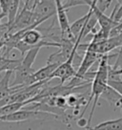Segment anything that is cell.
<instances>
[{"label": "cell", "instance_id": "1", "mask_svg": "<svg viewBox=\"0 0 122 130\" xmlns=\"http://www.w3.org/2000/svg\"><path fill=\"white\" fill-rule=\"evenodd\" d=\"M59 119L55 115L46 112H41V111H35V110H28L23 109L18 111L16 113H13L9 116L5 117H0V122H25L28 120H37V119Z\"/></svg>", "mask_w": 122, "mask_h": 130}, {"label": "cell", "instance_id": "2", "mask_svg": "<svg viewBox=\"0 0 122 130\" xmlns=\"http://www.w3.org/2000/svg\"><path fill=\"white\" fill-rule=\"evenodd\" d=\"M33 13L35 23L42 24L56 14L55 1H33Z\"/></svg>", "mask_w": 122, "mask_h": 130}, {"label": "cell", "instance_id": "3", "mask_svg": "<svg viewBox=\"0 0 122 130\" xmlns=\"http://www.w3.org/2000/svg\"><path fill=\"white\" fill-rule=\"evenodd\" d=\"M55 4H56V18L59 23L62 38L76 40L71 32V25L69 23V19H68V15H67V10H65L63 7L62 1L55 0Z\"/></svg>", "mask_w": 122, "mask_h": 130}, {"label": "cell", "instance_id": "4", "mask_svg": "<svg viewBox=\"0 0 122 130\" xmlns=\"http://www.w3.org/2000/svg\"><path fill=\"white\" fill-rule=\"evenodd\" d=\"M60 65L61 64H58V63H48L46 66L42 67L41 69H39L33 74L31 77V78L29 79L27 86L33 85V84L43 82V81H49L51 76Z\"/></svg>", "mask_w": 122, "mask_h": 130}, {"label": "cell", "instance_id": "5", "mask_svg": "<svg viewBox=\"0 0 122 130\" xmlns=\"http://www.w3.org/2000/svg\"><path fill=\"white\" fill-rule=\"evenodd\" d=\"M101 57H102V56H100V55H98V54H96V53L90 52V51H86L85 55H84V57H83V59H82L81 62H80L79 68H78L77 72H76L75 77L84 80L83 78H84V77L86 76V74L89 73L90 68H91L96 61L99 60Z\"/></svg>", "mask_w": 122, "mask_h": 130}, {"label": "cell", "instance_id": "6", "mask_svg": "<svg viewBox=\"0 0 122 130\" xmlns=\"http://www.w3.org/2000/svg\"><path fill=\"white\" fill-rule=\"evenodd\" d=\"M93 12H94L93 7L90 6L89 12H87L85 15L80 17V18L77 19L76 21H74L73 24H71V32H72L73 37H74L75 39H77L78 37H79V35L83 32V30L85 28V26H86V24H87L88 20L90 19V17L93 14Z\"/></svg>", "mask_w": 122, "mask_h": 130}, {"label": "cell", "instance_id": "7", "mask_svg": "<svg viewBox=\"0 0 122 130\" xmlns=\"http://www.w3.org/2000/svg\"><path fill=\"white\" fill-rule=\"evenodd\" d=\"M22 58L20 59H11L4 57H0V74L6 73L8 71H14L21 63Z\"/></svg>", "mask_w": 122, "mask_h": 130}, {"label": "cell", "instance_id": "8", "mask_svg": "<svg viewBox=\"0 0 122 130\" xmlns=\"http://www.w3.org/2000/svg\"><path fill=\"white\" fill-rule=\"evenodd\" d=\"M27 105H29V102H14V103L8 104V105L0 108V117H5V116H9V115H12L13 113H16L18 111L22 110L23 107H26Z\"/></svg>", "mask_w": 122, "mask_h": 130}, {"label": "cell", "instance_id": "9", "mask_svg": "<svg viewBox=\"0 0 122 130\" xmlns=\"http://www.w3.org/2000/svg\"><path fill=\"white\" fill-rule=\"evenodd\" d=\"M21 5V1L18 0H11V3H10V7L8 10V24L9 27H11L13 22L15 21L17 16V12H18V9L19 6Z\"/></svg>", "mask_w": 122, "mask_h": 130}, {"label": "cell", "instance_id": "10", "mask_svg": "<svg viewBox=\"0 0 122 130\" xmlns=\"http://www.w3.org/2000/svg\"><path fill=\"white\" fill-rule=\"evenodd\" d=\"M63 3V7L65 10L68 11V9L75 7V6H83V5H87V6H91L93 4V1H88V0H69V1H62Z\"/></svg>", "mask_w": 122, "mask_h": 130}, {"label": "cell", "instance_id": "11", "mask_svg": "<svg viewBox=\"0 0 122 130\" xmlns=\"http://www.w3.org/2000/svg\"><path fill=\"white\" fill-rule=\"evenodd\" d=\"M113 1H97L96 2V8L100 11V12H104L108 9V7L111 5V3H112Z\"/></svg>", "mask_w": 122, "mask_h": 130}, {"label": "cell", "instance_id": "12", "mask_svg": "<svg viewBox=\"0 0 122 130\" xmlns=\"http://www.w3.org/2000/svg\"><path fill=\"white\" fill-rule=\"evenodd\" d=\"M77 125L80 127H88V121H86L84 118H79L77 122Z\"/></svg>", "mask_w": 122, "mask_h": 130}, {"label": "cell", "instance_id": "13", "mask_svg": "<svg viewBox=\"0 0 122 130\" xmlns=\"http://www.w3.org/2000/svg\"><path fill=\"white\" fill-rule=\"evenodd\" d=\"M4 75H5V73L0 74V82H1V80H2V79H3V77H4Z\"/></svg>", "mask_w": 122, "mask_h": 130}]
</instances>
